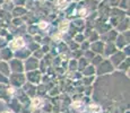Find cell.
Returning <instances> with one entry per match:
<instances>
[{"label":"cell","instance_id":"3","mask_svg":"<svg viewBox=\"0 0 130 113\" xmlns=\"http://www.w3.org/2000/svg\"><path fill=\"white\" fill-rule=\"evenodd\" d=\"M68 22H63V23H61V25H60V27H59V29H60V32H64V31H67L68 29Z\"/></svg>","mask_w":130,"mask_h":113},{"label":"cell","instance_id":"9","mask_svg":"<svg viewBox=\"0 0 130 113\" xmlns=\"http://www.w3.org/2000/svg\"><path fill=\"white\" fill-rule=\"evenodd\" d=\"M4 113H10V112H4Z\"/></svg>","mask_w":130,"mask_h":113},{"label":"cell","instance_id":"7","mask_svg":"<svg viewBox=\"0 0 130 113\" xmlns=\"http://www.w3.org/2000/svg\"><path fill=\"white\" fill-rule=\"evenodd\" d=\"M63 2H64V0H58V4H59V5L63 4Z\"/></svg>","mask_w":130,"mask_h":113},{"label":"cell","instance_id":"8","mask_svg":"<svg viewBox=\"0 0 130 113\" xmlns=\"http://www.w3.org/2000/svg\"><path fill=\"white\" fill-rule=\"evenodd\" d=\"M85 12H86L85 10H80V15H85Z\"/></svg>","mask_w":130,"mask_h":113},{"label":"cell","instance_id":"6","mask_svg":"<svg viewBox=\"0 0 130 113\" xmlns=\"http://www.w3.org/2000/svg\"><path fill=\"white\" fill-rule=\"evenodd\" d=\"M40 27H41V28H45V27H46V23H43V22H42L41 24H40Z\"/></svg>","mask_w":130,"mask_h":113},{"label":"cell","instance_id":"5","mask_svg":"<svg viewBox=\"0 0 130 113\" xmlns=\"http://www.w3.org/2000/svg\"><path fill=\"white\" fill-rule=\"evenodd\" d=\"M72 106L74 107H79L80 106V102H75L74 104H72Z\"/></svg>","mask_w":130,"mask_h":113},{"label":"cell","instance_id":"1","mask_svg":"<svg viewBox=\"0 0 130 113\" xmlns=\"http://www.w3.org/2000/svg\"><path fill=\"white\" fill-rule=\"evenodd\" d=\"M24 45V41L22 39H16L10 43V47L12 49H18V47H22Z\"/></svg>","mask_w":130,"mask_h":113},{"label":"cell","instance_id":"4","mask_svg":"<svg viewBox=\"0 0 130 113\" xmlns=\"http://www.w3.org/2000/svg\"><path fill=\"white\" fill-rule=\"evenodd\" d=\"M39 106H41V100L35 99L33 101V107H39Z\"/></svg>","mask_w":130,"mask_h":113},{"label":"cell","instance_id":"2","mask_svg":"<svg viewBox=\"0 0 130 113\" xmlns=\"http://www.w3.org/2000/svg\"><path fill=\"white\" fill-rule=\"evenodd\" d=\"M88 109L91 110L92 112H94V113H97V112H100V111H101V107H100L99 105H95V104L89 105V107H88Z\"/></svg>","mask_w":130,"mask_h":113}]
</instances>
